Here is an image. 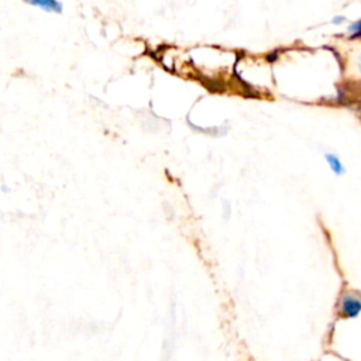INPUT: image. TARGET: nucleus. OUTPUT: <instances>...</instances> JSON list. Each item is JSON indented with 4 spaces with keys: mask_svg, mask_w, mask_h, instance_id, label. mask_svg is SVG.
Returning a JSON list of instances; mask_svg holds the SVG:
<instances>
[{
    "mask_svg": "<svg viewBox=\"0 0 361 361\" xmlns=\"http://www.w3.org/2000/svg\"><path fill=\"white\" fill-rule=\"evenodd\" d=\"M361 310V302L355 298H351V296H347L344 300H343V312L347 314V316H357L358 312Z\"/></svg>",
    "mask_w": 361,
    "mask_h": 361,
    "instance_id": "f03ea898",
    "label": "nucleus"
},
{
    "mask_svg": "<svg viewBox=\"0 0 361 361\" xmlns=\"http://www.w3.org/2000/svg\"><path fill=\"white\" fill-rule=\"evenodd\" d=\"M357 69H358V72L361 73V55H360L358 59H357Z\"/></svg>",
    "mask_w": 361,
    "mask_h": 361,
    "instance_id": "20e7f679",
    "label": "nucleus"
},
{
    "mask_svg": "<svg viewBox=\"0 0 361 361\" xmlns=\"http://www.w3.org/2000/svg\"><path fill=\"white\" fill-rule=\"evenodd\" d=\"M27 4L37 7L47 13H56L61 14L63 10V6L59 0H24Z\"/></svg>",
    "mask_w": 361,
    "mask_h": 361,
    "instance_id": "f257e3e1",
    "label": "nucleus"
},
{
    "mask_svg": "<svg viewBox=\"0 0 361 361\" xmlns=\"http://www.w3.org/2000/svg\"><path fill=\"white\" fill-rule=\"evenodd\" d=\"M324 158H326V161H327L330 169L333 171V173H336V175H343V172H344V165L341 164V161H340V158H338L337 155H334V154H326Z\"/></svg>",
    "mask_w": 361,
    "mask_h": 361,
    "instance_id": "7ed1b4c3",
    "label": "nucleus"
}]
</instances>
